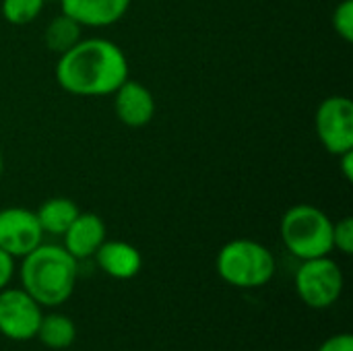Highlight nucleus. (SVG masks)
<instances>
[{
  "mask_svg": "<svg viewBox=\"0 0 353 351\" xmlns=\"http://www.w3.org/2000/svg\"><path fill=\"white\" fill-rule=\"evenodd\" d=\"M14 257H10L6 250L0 248V290H4L14 275Z\"/></svg>",
  "mask_w": 353,
  "mask_h": 351,
  "instance_id": "obj_20",
  "label": "nucleus"
},
{
  "mask_svg": "<svg viewBox=\"0 0 353 351\" xmlns=\"http://www.w3.org/2000/svg\"><path fill=\"white\" fill-rule=\"evenodd\" d=\"M321 145L335 157L353 149V103L347 95L325 97L314 114Z\"/></svg>",
  "mask_w": 353,
  "mask_h": 351,
  "instance_id": "obj_6",
  "label": "nucleus"
},
{
  "mask_svg": "<svg viewBox=\"0 0 353 351\" xmlns=\"http://www.w3.org/2000/svg\"><path fill=\"white\" fill-rule=\"evenodd\" d=\"M79 39H83V27L70 19L68 14L60 12L58 17H54L46 29H43V43L50 52L54 54H64L66 50H70Z\"/></svg>",
  "mask_w": 353,
  "mask_h": 351,
  "instance_id": "obj_15",
  "label": "nucleus"
},
{
  "mask_svg": "<svg viewBox=\"0 0 353 351\" xmlns=\"http://www.w3.org/2000/svg\"><path fill=\"white\" fill-rule=\"evenodd\" d=\"M79 213H81L79 205L66 197H52L43 201L39 209L35 211L41 232L50 236H62L68 230V225L77 219Z\"/></svg>",
  "mask_w": 353,
  "mask_h": 351,
  "instance_id": "obj_13",
  "label": "nucleus"
},
{
  "mask_svg": "<svg viewBox=\"0 0 353 351\" xmlns=\"http://www.w3.org/2000/svg\"><path fill=\"white\" fill-rule=\"evenodd\" d=\"M316 351H353V337L352 333H337L331 335L321 343Z\"/></svg>",
  "mask_w": 353,
  "mask_h": 351,
  "instance_id": "obj_19",
  "label": "nucleus"
},
{
  "mask_svg": "<svg viewBox=\"0 0 353 351\" xmlns=\"http://www.w3.org/2000/svg\"><path fill=\"white\" fill-rule=\"evenodd\" d=\"M43 232L35 211L25 207L0 209V248L14 259H23L43 242Z\"/></svg>",
  "mask_w": 353,
  "mask_h": 351,
  "instance_id": "obj_8",
  "label": "nucleus"
},
{
  "mask_svg": "<svg viewBox=\"0 0 353 351\" xmlns=\"http://www.w3.org/2000/svg\"><path fill=\"white\" fill-rule=\"evenodd\" d=\"M112 95H114V114L124 126L143 128L155 118L157 103L153 91L147 85L132 81L128 77Z\"/></svg>",
  "mask_w": 353,
  "mask_h": 351,
  "instance_id": "obj_9",
  "label": "nucleus"
},
{
  "mask_svg": "<svg viewBox=\"0 0 353 351\" xmlns=\"http://www.w3.org/2000/svg\"><path fill=\"white\" fill-rule=\"evenodd\" d=\"M54 74L70 95L105 97L130 77V66L118 43L105 37H87L58 56Z\"/></svg>",
  "mask_w": 353,
  "mask_h": 351,
  "instance_id": "obj_1",
  "label": "nucleus"
},
{
  "mask_svg": "<svg viewBox=\"0 0 353 351\" xmlns=\"http://www.w3.org/2000/svg\"><path fill=\"white\" fill-rule=\"evenodd\" d=\"M279 236L288 252L300 261L333 252V219L321 207L308 203L294 205L283 213Z\"/></svg>",
  "mask_w": 353,
  "mask_h": 351,
  "instance_id": "obj_3",
  "label": "nucleus"
},
{
  "mask_svg": "<svg viewBox=\"0 0 353 351\" xmlns=\"http://www.w3.org/2000/svg\"><path fill=\"white\" fill-rule=\"evenodd\" d=\"M97 267L118 281H128L139 275L143 257L137 246L124 240H105L93 254Z\"/></svg>",
  "mask_w": 353,
  "mask_h": 351,
  "instance_id": "obj_12",
  "label": "nucleus"
},
{
  "mask_svg": "<svg viewBox=\"0 0 353 351\" xmlns=\"http://www.w3.org/2000/svg\"><path fill=\"white\" fill-rule=\"evenodd\" d=\"M2 172H4V155L0 151V178H2Z\"/></svg>",
  "mask_w": 353,
  "mask_h": 351,
  "instance_id": "obj_22",
  "label": "nucleus"
},
{
  "mask_svg": "<svg viewBox=\"0 0 353 351\" xmlns=\"http://www.w3.org/2000/svg\"><path fill=\"white\" fill-rule=\"evenodd\" d=\"M35 337L48 350H68L77 339V327H74L72 319H68L66 314L50 312V314L41 317Z\"/></svg>",
  "mask_w": 353,
  "mask_h": 351,
  "instance_id": "obj_14",
  "label": "nucleus"
},
{
  "mask_svg": "<svg viewBox=\"0 0 353 351\" xmlns=\"http://www.w3.org/2000/svg\"><path fill=\"white\" fill-rule=\"evenodd\" d=\"M60 12L74 19L83 29H103L120 23L132 0H58Z\"/></svg>",
  "mask_w": 353,
  "mask_h": 351,
  "instance_id": "obj_10",
  "label": "nucleus"
},
{
  "mask_svg": "<svg viewBox=\"0 0 353 351\" xmlns=\"http://www.w3.org/2000/svg\"><path fill=\"white\" fill-rule=\"evenodd\" d=\"M215 269L228 285L256 290L275 277L277 263L265 244L250 238H236L221 246L215 259Z\"/></svg>",
  "mask_w": 353,
  "mask_h": 351,
  "instance_id": "obj_4",
  "label": "nucleus"
},
{
  "mask_svg": "<svg viewBox=\"0 0 353 351\" xmlns=\"http://www.w3.org/2000/svg\"><path fill=\"white\" fill-rule=\"evenodd\" d=\"M331 23H333V29L335 33L352 43L353 41V0H341L335 10H333V17H331Z\"/></svg>",
  "mask_w": 353,
  "mask_h": 351,
  "instance_id": "obj_17",
  "label": "nucleus"
},
{
  "mask_svg": "<svg viewBox=\"0 0 353 351\" xmlns=\"http://www.w3.org/2000/svg\"><path fill=\"white\" fill-rule=\"evenodd\" d=\"M21 261V285L41 308H56L68 302L77 285L79 261L64 246L41 242Z\"/></svg>",
  "mask_w": 353,
  "mask_h": 351,
  "instance_id": "obj_2",
  "label": "nucleus"
},
{
  "mask_svg": "<svg viewBox=\"0 0 353 351\" xmlns=\"http://www.w3.org/2000/svg\"><path fill=\"white\" fill-rule=\"evenodd\" d=\"M333 250L350 257L353 252V219L341 217L339 221H333Z\"/></svg>",
  "mask_w": 353,
  "mask_h": 351,
  "instance_id": "obj_18",
  "label": "nucleus"
},
{
  "mask_svg": "<svg viewBox=\"0 0 353 351\" xmlns=\"http://www.w3.org/2000/svg\"><path fill=\"white\" fill-rule=\"evenodd\" d=\"M46 2L48 0H2L0 14L10 25H29L43 12Z\"/></svg>",
  "mask_w": 353,
  "mask_h": 351,
  "instance_id": "obj_16",
  "label": "nucleus"
},
{
  "mask_svg": "<svg viewBox=\"0 0 353 351\" xmlns=\"http://www.w3.org/2000/svg\"><path fill=\"white\" fill-rule=\"evenodd\" d=\"M41 317V306L23 288L0 290V335H4L6 339H35Z\"/></svg>",
  "mask_w": 353,
  "mask_h": 351,
  "instance_id": "obj_7",
  "label": "nucleus"
},
{
  "mask_svg": "<svg viewBox=\"0 0 353 351\" xmlns=\"http://www.w3.org/2000/svg\"><path fill=\"white\" fill-rule=\"evenodd\" d=\"M337 159H339V166H341V174H343V178H345L347 182H352L353 180V149L352 151H345V153H341Z\"/></svg>",
  "mask_w": 353,
  "mask_h": 351,
  "instance_id": "obj_21",
  "label": "nucleus"
},
{
  "mask_svg": "<svg viewBox=\"0 0 353 351\" xmlns=\"http://www.w3.org/2000/svg\"><path fill=\"white\" fill-rule=\"evenodd\" d=\"M345 277L337 261L331 257H319L302 261L296 271L294 288L298 298L312 310L331 308L343 294Z\"/></svg>",
  "mask_w": 353,
  "mask_h": 351,
  "instance_id": "obj_5",
  "label": "nucleus"
},
{
  "mask_svg": "<svg viewBox=\"0 0 353 351\" xmlns=\"http://www.w3.org/2000/svg\"><path fill=\"white\" fill-rule=\"evenodd\" d=\"M108 240L105 221L97 213L81 211L77 219L62 234L64 250L77 261H85L97 252V248Z\"/></svg>",
  "mask_w": 353,
  "mask_h": 351,
  "instance_id": "obj_11",
  "label": "nucleus"
}]
</instances>
